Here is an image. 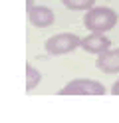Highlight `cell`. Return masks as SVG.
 <instances>
[{
    "instance_id": "cell-1",
    "label": "cell",
    "mask_w": 119,
    "mask_h": 123,
    "mask_svg": "<svg viewBox=\"0 0 119 123\" xmlns=\"http://www.w3.org/2000/svg\"><path fill=\"white\" fill-rule=\"evenodd\" d=\"M83 24L89 32H109L117 26V12L105 6H93L85 12Z\"/></svg>"
},
{
    "instance_id": "cell-2",
    "label": "cell",
    "mask_w": 119,
    "mask_h": 123,
    "mask_svg": "<svg viewBox=\"0 0 119 123\" xmlns=\"http://www.w3.org/2000/svg\"><path fill=\"white\" fill-rule=\"evenodd\" d=\"M75 48H81V38L71 32H62L46 40V52L50 56H63L74 52Z\"/></svg>"
},
{
    "instance_id": "cell-3",
    "label": "cell",
    "mask_w": 119,
    "mask_h": 123,
    "mask_svg": "<svg viewBox=\"0 0 119 123\" xmlns=\"http://www.w3.org/2000/svg\"><path fill=\"white\" fill-rule=\"evenodd\" d=\"M105 86L97 80H71L60 89V95H105Z\"/></svg>"
},
{
    "instance_id": "cell-4",
    "label": "cell",
    "mask_w": 119,
    "mask_h": 123,
    "mask_svg": "<svg viewBox=\"0 0 119 123\" xmlns=\"http://www.w3.org/2000/svg\"><path fill=\"white\" fill-rule=\"evenodd\" d=\"M81 48L87 54H103L111 48V40L103 34V32H91L89 36L81 38Z\"/></svg>"
},
{
    "instance_id": "cell-5",
    "label": "cell",
    "mask_w": 119,
    "mask_h": 123,
    "mask_svg": "<svg viewBox=\"0 0 119 123\" xmlns=\"http://www.w3.org/2000/svg\"><path fill=\"white\" fill-rule=\"evenodd\" d=\"M28 18L32 22V26L48 28V26H52L56 22V14H54L52 8H48V6H32L28 10Z\"/></svg>"
},
{
    "instance_id": "cell-6",
    "label": "cell",
    "mask_w": 119,
    "mask_h": 123,
    "mask_svg": "<svg viewBox=\"0 0 119 123\" xmlns=\"http://www.w3.org/2000/svg\"><path fill=\"white\" fill-rule=\"evenodd\" d=\"M95 66H97V70L103 72V74H119V48L115 50H107L97 56L95 60Z\"/></svg>"
},
{
    "instance_id": "cell-7",
    "label": "cell",
    "mask_w": 119,
    "mask_h": 123,
    "mask_svg": "<svg viewBox=\"0 0 119 123\" xmlns=\"http://www.w3.org/2000/svg\"><path fill=\"white\" fill-rule=\"evenodd\" d=\"M40 81H42V74H40L32 64H26V91L36 89V86Z\"/></svg>"
},
{
    "instance_id": "cell-8",
    "label": "cell",
    "mask_w": 119,
    "mask_h": 123,
    "mask_svg": "<svg viewBox=\"0 0 119 123\" xmlns=\"http://www.w3.org/2000/svg\"><path fill=\"white\" fill-rule=\"evenodd\" d=\"M62 4L68 10H89L93 8L95 0H62Z\"/></svg>"
},
{
    "instance_id": "cell-9",
    "label": "cell",
    "mask_w": 119,
    "mask_h": 123,
    "mask_svg": "<svg viewBox=\"0 0 119 123\" xmlns=\"http://www.w3.org/2000/svg\"><path fill=\"white\" fill-rule=\"evenodd\" d=\"M111 93H113V95H119V80L111 86Z\"/></svg>"
},
{
    "instance_id": "cell-10",
    "label": "cell",
    "mask_w": 119,
    "mask_h": 123,
    "mask_svg": "<svg viewBox=\"0 0 119 123\" xmlns=\"http://www.w3.org/2000/svg\"><path fill=\"white\" fill-rule=\"evenodd\" d=\"M26 6H28V10H30L32 6H34V2H32V0H26Z\"/></svg>"
}]
</instances>
